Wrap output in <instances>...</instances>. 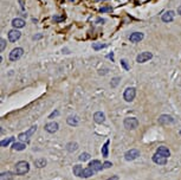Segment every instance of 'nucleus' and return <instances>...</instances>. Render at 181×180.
Segmentation results:
<instances>
[{"mask_svg":"<svg viewBox=\"0 0 181 180\" xmlns=\"http://www.w3.org/2000/svg\"><path fill=\"white\" fill-rule=\"evenodd\" d=\"M94 121L96 122V123H103L104 121H106V116H104V114L102 112H96L94 114Z\"/></svg>","mask_w":181,"mask_h":180,"instance_id":"15","label":"nucleus"},{"mask_svg":"<svg viewBox=\"0 0 181 180\" xmlns=\"http://www.w3.org/2000/svg\"><path fill=\"white\" fill-rule=\"evenodd\" d=\"M13 141H14V137L11 136V137H7V139H5V140H1L0 146H1V147H6V146H8L11 142H13Z\"/></svg>","mask_w":181,"mask_h":180,"instance_id":"24","label":"nucleus"},{"mask_svg":"<svg viewBox=\"0 0 181 180\" xmlns=\"http://www.w3.org/2000/svg\"><path fill=\"white\" fill-rule=\"evenodd\" d=\"M20 36H22V33L17 30V29L11 30L10 32H8V40L12 42V43H13V42H17V40L20 38Z\"/></svg>","mask_w":181,"mask_h":180,"instance_id":"11","label":"nucleus"},{"mask_svg":"<svg viewBox=\"0 0 181 180\" xmlns=\"http://www.w3.org/2000/svg\"><path fill=\"white\" fill-rule=\"evenodd\" d=\"M111 10V7H103L101 8V12H108V11H110Z\"/></svg>","mask_w":181,"mask_h":180,"instance_id":"33","label":"nucleus"},{"mask_svg":"<svg viewBox=\"0 0 181 180\" xmlns=\"http://www.w3.org/2000/svg\"><path fill=\"white\" fill-rule=\"evenodd\" d=\"M174 15H175V12L174 11H167V12H165L163 14H162V22H173L174 19Z\"/></svg>","mask_w":181,"mask_h":180,"instance_id":"13","label":"nucleus"},{"mask_svg":"<svg viewBox=\"0 0 181 180\" xmlns=\"http://www.w3.org/2000/svg\"><path fill=\"white\" fill-rule=\"evenodd\" d=\"M83 171H84V168L81 165H75L74 166V168H72V172H74V174L77 175V177H82Z\"/></svg>","mask_w":181,"mask_h":180,"instance_id":"18","label":"nucleus"},{"mask_svg":"<svg viewBox=\"0 0 181 180\" xmlns=\"http://www.w3.org/2000/svg\"><path fill=\"white\" fill-rule=\"evenodd\" d=\"M143 37H144L143 33H141V32H134V33L130 35L129 39H130L131 43H139V42H141L143 39Z\"/></svg>","mask_w":181,"mask_h":180,"instance_id":"14","label":"nucleus"},{"mask_svg":"<svg viewBox=\"0 0 181 180\" xmlns=\"http://www.w3.org/2000/svg\"><path fill=\"white\" fill-rule=\"evenodd\" d=\"M0 43H1V44H0V51L2 52L4 49H5V46H6V40H5L4 38H1V39H0Z\"/></svg>","mask_w":181,"mask_h":180,"instance_id":"28","label":"nucleus"},{"mask_svg":"<svg viewBox=\"0 0 181 180\" xmlns=\"http://www.w3.org/2000/svg\"><path fill=\"white\" fill-rule=\"evenodd\" d=\"M156 153H159V154H161V155H163V157H171V152H169V149L167 148V147H165V146H160L158 149H156Z\"/></svg>","mask_w":181,"mask_h":180,"instance_id":"17","label":"nucleus"},{"mask_svg":"<svg viewBox=\"0 0 181 180\" xmlns=\"http://www.w3.org/2000/svg\"><path fill=\"white\" fill-rule=\"evenodd\" d=\"M104 47H106V44H102V43H94V44H92V49L96 50V51L102 50V49H104Z\"/></svg>","mask_w":181,"mask_h":180,"instance_id":"25","label":"nucleus"},{"mask_svg":"<svg viewBox=\"0 0 181 180\" xmlns=\"http://www.w3.org/2000/svg\"><path fill=\"white\" fill-rule=\"evenodd\" d=\"M136 96V89L130 87V88H127L124 90V94H123V98L127 101V102H131Z\"/></svg>","mask_w":181,"mask_h":180,"instance_id":"6","label":"nucleus"},{"mask_svg":"<svg viewBox=\"0 0 181 180\" xmlns=\"http://www.w3.org/2000/svg\"><path fill=\"white\" fill-rule=\"evenodd\" d=\"M111 166H113V164H111L110 161H106V162L103 164V167H104V168H110Z\"/></svg>","mask_w":181,"mask_h":180,"instance_id":"30","label":"nucleus"},{"mask_svg":"<svg viewBox=\"0 0 181 180\" xmlns=\"http://www.w3.org/2000/svg\"><path fill=\"white\" fill-rule=\"evenodd\" d=\"M90 157L91 155L89 154V153H82V154L79 155L78 159H79L81 161H86V160H89V159H90Z\"/></svg>","mask_w":181,"mask_h":180,"instance_id":"26","label":"nucleus"},{"mask_svg":"<svg viewBox=\"0 0 181 180\" xmlns=\"http://www.w3.org/2000/svg\"><path fill=\"white\" fill-rule=\"evenodd\" d=\"M70 1H74V0H70Z\"/></svg>","mask_w":181,"mask_h":180,"instance_id":"38","label":"nucleus"},{"mask_svg":"<svg viewBox=\"0 0 181 180\" xmlns=\"http://www.w3.org/2000/svg\"><path fill=\"white\" fill-rule=\"evenodd\" d=\"M153 57L151 52H148V51H144V52H141L137 57H136V62L137 63H146L147 60H149Z\"/></svg>","mask_w":181,"mask_h":180,"instance_id":"9","label":"nucleus"},{"mask_svg":"<svg viewBox=\"0 0 181 180\" xmlns=\"http://www.w3.org/2000/svg\"><path fill=\"white\" fill-rule=\"evenodd\" d=\"M123 125H124V128H127L129 130H133V129H136L139 126V120L135 117H127V119H124Z\"/></svg>","mask_w":181,"mask_h":180,"instance_id":"4","label":"nucleus"},{"mask_svg":"<svg viewBox=\"0 0 181 180\" xmlns=\"http://www.w3.org/2000/svg\"><path fill=\"white\" fill-rule=\"evenodd\" d=\"M12 26L14 29H22V27L25 26V20L22 19V18H14L12 20Z\"/></svg>","mask_w":181,"mask_h":180,"instance_id":"16","label":"nucleus"},{"mask_svg":"<svg viewBox=\"0 0 181 180\" xmlns=\"http://www.w3.org/2000/svg\"><path fill=\"white\" fill-rule=\"evenodd\" d=\"M108 57H109V58H111V59H114V56H113V53H111V55H109V56H108Z\"/></svg>","mask_w":181,"mask_h":180,"instance_id":"36","label":"nucleus"},{"mask_svg":"<svg viewBox=\"0 0 181 180\" xmlns=\"http://www.w3.org/2000/svg\"><path fill=\"white\" fill-rule=\"evenodd\" d=\"M66 122H68L69 126H77L78 125V117L77 116H69L66 119Z\"/></svg>","mask_w":181,"mask_h":180,"instance_id":"22","label":"nucleus"},{"mask_svg":"<svg viewBox=\"0 0 181 180\" xmlns=\"http://www.w3.org/2000/svg\"><path fill=\"white\" fill-rule=\"evenodd\" d=\"M109 143H110V140H107L106 143L102 147V157L103 158H108V146H109Z\"/></svg>","mask_w":181,"mask_h":180,"instance_id":"23","label":"nucleus"},{"mask_svg":"<svg viewBox=\"0 0 181 180\" xmlns=\"http://www.w3.org/2000/svg\"><path fill=\"white\" fill-rule=\"evenodd\" d=\"M178 13H179V14L181 15V5L179 6V7H178Z\"/></svg>","mask_w":181,"mask_h":180,"instance_id":"35","label":"nucleus"},{"mask_svg":"<svg viewBox=\"0 0 181 180\" xmlns=\"http://www.w3.org/2000/svg\"><path fill=\"white\" fill-rule=\"evenodd\" d=\"M23 53H24L23 47H15V49H13V50L11 51V53H10V60H11V62H17L18 59L22 58Z\"/></svg>","mask_w":181,"mask_h":180,"instance_id":"5","label":"nucleus"},{"mask_svg":"<svg viewBox=\"0 0 181 180\" xmlns=\"http://www.w3.org/2000/svg\"><path fill=\"white\" fill-rule=\"evenodd\" d=\"M58 128H59V126H58L57 122H50V123H46L45 125V130L47 133H51V134L56 133L58 130Z\"/></svg>","mask_w":181,"mask_h":180,"instance_id":"12","label":"nucleus"},{"mask_svg":"<svg viewBox=\"0 0 181 180\" xmlns=\"http://www.w3.org/2000/svg\"><path fill=\"white\" fill-rule=\"evenodd\" d=\"M57 115H59V112L58 110H56V112H53L50 116H49V119H52V117H54V116H57Z\"/></svg>","mask_w":181,"mask_h":180,"instance_id":"32","label":"nucleus"},{"mask_svg":"<svg viewBox=\"0 0 181 180\" xmlns=\"http://www.w3.org/2000/svg\"><path fill=\"white\" fill-rule=\"evenodd\" d=\"M108 180H119V177H117V175H114V177H111V178H109Z\"/></svg>","mask_w":181,"mask_h":180,"instance_id":"34","label":"nucleus"},{"mask_svg":"<svg viewBox=\"0 0 181 180\" xmlns=\"http://www.w3.org/2000/svg\"><path fill=\"white\" fill-rule=\"evenodd\" d=\"M30 171V165L26 161H19L14 166V173L18 175H24Z\"/></svg>","mask_w":181,"mask_h":180,"instance_id":"2","label":"nucleus"},{"mask_svg":"<svg viewBox=\"0 0 181 180\" xmlns=\"http://www.w3.org/2000/svg\"><path fill=\"white\" fill-rule=\"evenodd\" d=\"M104 167L103 165L101 164V161L99 160H92L89 166L86 167V168H84L83 173H82V177L81 178H89L91 175H94V174H96L97 172H99L101 170H103Z\"/></svg>","mask_w":181,"mask_h":180,"instance_id":"1","label":"nucleus"},{"mask_svg":"<svg viewBox=\"0 0 181 180\" xmlns=\"http://www.w3.org/2000/svg\"><path fill=\"white\" fill-rule=\"evenodd\" d=\"M119 81H120V78H117V77H116V78H114L113 82H111V87H116V85H117V83H119Z\"/></svg>","mask_w":181,"mask_h":180,"instance_id":"31","label":"nucleus"},{"mask_svg":"<svg viewBox=\"0 0 181 180\" xmlns=\"http://www.w3.org/2000/svg\"><path fill=\"white\" fill-rule=\"evenodd\" d=\"M12 148L14 150H24L25 148H26V145L25 143H23V142H14L13 145H12Z\"/></svg>","mask_w":181,"mask_h":180,"instance_id":"21","label":"nucleus"},{"mask_svg":"<svg viewBox=\"0 0 181 180\" xmlns=\"http://www.w3.org/2000/svg\"><path fill=\"white\" fill-rule=\"evenodd\" d=\"M34 166L38 168H42V167H45L46 166V160L43 158H39L37 160H34Z\"/></svg>","mask_w":181,"mask_h":180,"instance_id":"20","label":"nucleus"},{"mask_svg":"<svg viewBox=\"0 0 181 180\" xmlns=\"http://www.w3.org/2000/svg\"><path fill=\"white\" fill-rule=\"evenodd\" d=\"M153 161L155 162V164H158V165H166L167 164V158L163 157V155H161V154H159V153H155L154 155H153Z\"/></svg>","mask_w":181,"mask_h":180,"instance_id":"10","label":"nucleus"},{"mask_svg":"<svg viewBox=\"0 0 181 180\" xmlns=\"http://www.w3.org/2000/svg\"><path fill=\"white\" fill-rule=\"evenodd\" d=\"M180 135H181V129H180Z\"/></svg>","mask_w":181,"mask_h":180,"instance_id":"37","label":"nucleus"},{"mask_svg":"<svg viewBox=\"0 0 181 180\" xmlns=\"http://www.w3.org/2000/svg\"><path fill=\"white\" fill-rule=\"evenodd\" d=\"M36 130H37V126H32V127H31L29 130H26L25 133H20V134L18 135V139H19L22 142L29 141V140H30V137L34 134V132H36Z\"/></svg>","mask_w":181,"mask_h":180,"instance_id":"3","label":"nucleus"},{"mask_svg":"<svg viewBox=\"0 0 181 180\" xmlns=\"http://www.w3.org/2000/svg\"><path fill=\"white\" fill-rule=\"evenodd\" d=\"M13 175L11 172H2L1 173V179H12Z\"/></svg>","mask_w":181,"mask_h":180,"instance_id":"27","label":"nucleus"},{"mask_svg":"<svg viewBox=\"0 0 181 180\" xmlns=\"http://www.w3.org/2000/svg\"><path fill=\"white\" fill-rule=\"evenodd\" d=\"M77 149H78V145H77V142H69L68 145H66V150L70 152V153H74V152H76Z\"/></svg>","mask_w":181,"mask_h":180,"instance_id":"19","label":"nucleus"},{"mask_svg":"<svg viewBox=\"0 0 181 180\" xmlns=\"http://www.w3.org/2000/svg\"><path fill=\"white\" fill-rule=\"evenodd\" d=\"M121 64H122V67L124 68L126 70H129L128 64H127V62H126V60H124V59H122V60H121Z\"/></svg>","mask_w":181,"mask_h":180,"instance_id":"29","label":"nucleus"},{"mask_svg":"<svg viewBox=\"0 0 181 180\" xmlns=\"http://www.w3.org/2000/svg\"><path fill=\"white\" fill-rule=\"evenodd\" d=\"M139 157H140V150L135 149V148L126 152V154H124V159H126L127 161H133V160L137 159Z\"/></svg>","mask_w":181,"mask_h":180,"instance_id":"7","label":"nucleus"},{"mask_svg":"<svg viewBox=\"0 0 181 180\" xmlns=\"http://www.w3.org/2000/svg\"><path fill=\"white\" fill-rule=\"evenodd\" d=\"M174 123V119L171 115H161L159 117V125L161 126H167V125H172Z\"/></svg>","mask_w":181,"mask_h":180,"instance_id":"8","label":"nucleus"}]
</instances>
